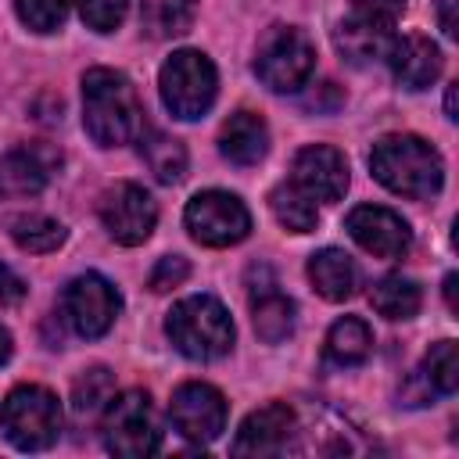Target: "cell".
Here are the masks:
<instances>
[{
    "mask_svg": "<svg viewBox=\"0 0 459 459\" xmlns=\"http://www.w3.org/2000/svg\"><path fill=\"white\" fill-rule=\"evenodd\" d=\"M104 445L108 452L122 455V459H143L154 455L161 445V430L154 420V405L147 391H122L111 394V402L104 405Z\"/></svg>",
    "mask_w": 459,
    "mask_h": 459,
    "instance_id": "7",
    "label": "cell"
},
{
    "mask_svg": "<svg viewBox=\"0 0 459 459\" xmlns=\"http://www.w3.org/2000/svg\"><path fill=\"white\" fill-rule=\"evenodd\" d=\"M22 298H25V280L0 262V305H18Z\"/></svg>",
    "mask_w": 459,
    "mask_h": 459,
    "instance_id": "32",
    "label": "cell"
},
{
    "mask_svg": "<svg viewBox=\"0 0 459 459\" xmlns=\"http://www.w3.org/2000/svg\"><path fill=\"white\" fill-rule=\"evenodd\" d=\"M82 126L100 147H122L136 140L143 129L136 86L115 68H90L82 75Z\"/></svg>",
    "mask_w": 459,
    "mask_h": 459,
    "instance_id": "1",
    "label": "cell"
},
{
    "mask_svg": "<svg viewBox=\"0 0 459 459\" xmlns=\"http://www.w3.org/2000/svg\"><path fill=\"white\" fill-rule=\"evenodd\" d=\"M111 394H115V377H111V369H104V366L86 369V373L75 380V387H72L75 412H97V409H104V405L111 402Z\"/></svg>",
    "mask_w": 459,
    "mask_h": 459,
    "instance_id": "28",
    "label": "cell"
},
{
    "mask_svg": "<svg viewBox=\"0 0 459 459\" xmlns=\"http://www.w3.org/2000/svg\"><path fill=\"white\" fill-rule=\"evenodd\" d=\"M219 151L226 161L247 169L258 165L269 151V126L255 111H233L219 129Z\"/></svg>",
    "mask_w": 459,
    "mask_h": 459,
    "instance_id": "17",
    "label": "cell"
},
{
    "mask_svg": "<svg viewBox=\"0 0 459 459\" xmlns=\"http://www.w3.org/2000/svg\"><path fill=\"white\" fill-rule=\"evenodd\" d=\"M158 86H161L165 108H169L176 118L190 122V118H201V115L215 104L219 75H215V65H212L201 50H176V54L161 65Z\"/></svg>",
    "mask_w": 459,
    "mask_h": 459,
    "instance_id": "6",
    "label": "cell"
},
{
    "mask_svg": "<svg viewBox=\"0 0 459 459\" xmlns=\"http://www.w3.org/2000/svg\"><path fill=\"white\" fill-rule=\"evenodd\" d=\"M394 22H384V18H373V14H362L355 11L351 18H344L333 32V43L341 50V57L355 68H366V65H377V61H387L391 47H394Z\"/></svg>",
    "mask_w": 459,
    "mask_h": 459,
    "instance_id": "15",
    "label": "cell"
},
{
    "mask_svg": "<svg viewBox=\"0 0 459 459\" xmlns=\"http://www.w3.org/2000/svg\"><path fill=\"white\" fill-rule=\"evenodd\" d=\"M165 333L176 344V351H183L194 362L222 359L233 348V319L226 305L212 294H194L176 301L165 319Z\"/></svg>",
    "mask_w": 459,
    "mask_h": 459,
    "instance_id": "3",
    "label": "cell"
},
{
    "mask_svg": "<svg viewBox=\"0 0 459 459\" xmlns=\"http://www.w3.org/2000/svg\"><path fill=\"white\" fill-rule=\"evenodd\" d=\"M355 11L373 14V18H384V22H394L405 11V0H355Z\"/></svg>",
    "mask_w": 459,
    "mask_h": 459,
    "instance_id": "33",
    "label": "cell"
},
{
    "mask_svg": "<svg viewBox=\"0 0 459 459\" xmlns=\"http://www.w3.org/2000/svg\"><path fill=\"white\" fill-rule=\"evenodd\" d=\"M369 301L387 319H412L420 312V305H423V290H420L416 280H409L402 273H391V276H384V280L373 283Z\"/></svg>",
    "mask_w": 459,
    "mask_h": 459,
    "instance_id": "22",
    "label": "cell"
},
{
    "mask_svg": "<svg viewBox=\"0 0 459 459\" xmlns=\"http://www.w3.org/2000/svg\"><path fill=\"white\" fill-rule=\"evenodd\" d=\"M294 312H298L294 301L287 294H280L273 280L265 287H251V323H255V333L265 344H276V341L290 337Z\"/></svg>",
    "mask_w": 459,
    "mask_h": 459,
    "instance_id": "20",
    "label": "cell"
},
{
    "mask_svg": "<svg viewBox=\"0 0 459 459\" xmlns=\"http://www.w3.org/2000/svg\"><path fill=\"white\" fill-rule=\"evenodd\" d=\"M423 377L437 394H452L459 387V348H455V341L430 344V351L423 359Z\"/></svg>",
    "mask_w": 459,
    "mask_h": 459,
    "instance_id": "27",
    "label": "cell"
},
{
    "mask_svg": "<svg viewBox=\"0 0 459 459\" xmlns=\"http://www.w3.org/2000/svg\"><path fill=\"white\" fill-rule=\"evenodd\" d=\"M445 301H448V308L455 312V273L445 276Z\"/></svg>",
    "mask_w": 459,
    "mask_h": 459,
    "instance_id": "37",
    "label": "cell"
},
{
    "mask_svg": "<svg viewBox=\"0 0 459 459\" xmlns=\"http://www.w3.org/2000/svg\"><path fill=\"white\" fill-rule=\"evenodd\" d=\"M11 237H14V244H18L22 251H29V255H47V251H57V247L65 244V226H61L57 219H50V215L32 212V215L11 219Z\"/></svg>",
    "mask_w": 459,
    "mask_h": 459,
    "instance_id": "26",
    "label": "cell"
},
{
    "mask_svg": "<svg viewBox=\"0 0 459 459\" xmlns=\"http://www.w3.org/2000/svg\"><path fill=\"white\" fill-rule=\"evenodd\" d=\"M369 351H373V333H369V326L362 319L344 316V319H337L330 326V333H326V359L333 366H359V362L369 359Z\"/></svg>",
    "mask_w": 459,
    "mask_h": 459,
    "instance_id": "23",
    "label": "cell"
},
{
    "mask_svg": "<svg viewBox=\"0 0 459 459\" xmlns=\"http://www.w3.org/2000/svg\"><path fill=\"white\" fill-rule=\"evenodd\" d=\"M387 61H391L394 79L405 90H427V86H434L437 75H441V68H445V57H441L437 43H430L420 32H409V36L394 39Z\"/></svg>",
    "mask_w": 459,
    "mask_h": 459,
    "instance_id": "16",
    "label": "cell"
},
{
    "mask_svg": "<svg viewBox=\"0 0 459 459\" xmlns=\"http://www.w3.org/2000/svg\"><path fill=\"white\" fill-rule=\"evenodd\" d=\"M186 230L204 247H230L240 244L251 233V215L237 194L226 190H204L190 197L186 204Z\"/></svg>",
    "mask_w": 459,
    "mask_h": 459,
    "instance_id": "8",
    "label": "cell"
},
{
    "mask_svg": "<svg viewBox=\"0 0 459 459\" xmlns=\"http://www.w3.org/2000/svg\"><path fill=\"white\" fill-rule=\"evenodd\" d=\"M169 420L186 441L208 445L226 430V398L219 387L201 384V380L179 384L169 402Z\"/></svg>",
    "mask_w": 459,
    "mask_h": 459,
    "instance_id": "10",
    "label": "cell"
},
{
    "mask_svg": "<svg viewBox=\"0 0 459 459\" xmlns=\"http://www.w3.org/2000/svg\"><path fill=\"white\" fill-rule=\"evenodd\" d=\"M437 22L445 36H455V0H437Z\"/></svg>",
    "mask_w": 459,
    "mask_h": 459,
    "instance_id": "34",
    "label": "cell"
},
{
    "mask_svg": "<svg viewBox=\"0 0 459 459\" xmlns=\"http://www.w3.org/2000/svg\"><path fill=\"white\" fill-rule=\"evenodd\" d=\"M294 430H298L294 409L283 402H269L240 423L237 441H233V455H280L290 445Z\"/></svg>",
    "mask_w": 459,
    "mask_h": 459,
    "instance_id": "14",
    "label": "cell"
},
{
    "mask_svg": "<svg viewBox=\"0 0 459 459\" xmlns=\"http://www.w3.org/2000/svg\"><path fill=\"white\" fill-rule=\"evenodd\" d=\"M14 11L32 32H54L65 25L68 0H14Z\"/></svg>",
    "mask_w": 459,
    "mask_h": 459,
    "instance_id": "29",
    "label": "cell"
},
{
    "mask_svg": "<svg viewBox=\"0 0 459 459\" xmlns=\"http://www.w3.org/2000/svg\"><path fill=\"white\" fill-rule=\"evenodd\" d=\"M445 115L455 122L459 118V111H455V86H448V93H445Z\"/></svg>",
    "mask_w": 459,
    "mask_h": 459,
    "instance_id": "36",
    "label": "cell"
},
{
    "mask_svg": "<svg viewBox=\"0 0 459 459\" xmlns=\"http://www.w3.org/2000/svg\"><path fill=\"white\" fill-rule=\"evenodd\" d=\"M194 14H197V0H140V22L154 39L186 32Z\"/></svg>",
    "mask_w": 459,
    "mask_h": 459,
    "instance_id": "24",
    "label": "cell"
},
{
    "mask_svg": "<svg viewBox=\"0 0 459 459\" xmlns=\"http://www.w3.org/2000/svg\"><path fill=\"white\" fill-rule=\"evenodd\" d=\"M316 68V47L312 39L294 25H273L255 50V75L273 93H294L308 82Z\"/></svg>",
    "mask_w": 459,
    "mask_h": 459,
    "instance_id": "5",
    "label": "cell"
},
{
    "mask_svg": "<svg viewBox=\"0 0 459 459\" xmlns=\"http://www.w3.org/2000/svg\"><path fill=\"white\" fill-rule=\"evenodd\" d=\"M269 204H273L276 222L287 226L290 233H308V230H316V222H319V208H316V201H312L308 194H301L294 183L276 186V190L269 194Z\"/></svg>",
    "mask_w": 459,
    "mask_h": 459,
    "instance_id": "25",
    "label": "cell"
},
{
    "mask_svg": "<svg viewBox=\"0 0 459 459\" xmlns=\"http://www.w3.org/2000/svg\"><path fill=\"white\" fill-rule=\"evenodd\" d=\"M369 169H373L377 183H384L391 194H402V197H412V201L434 197L445 183L441 154L423 136H412V133L380 136L373 143Z\"/></svg>",
    "mask_w": 459,
    "mask_h": 459,
    "instance_id": "2",
    "label": "cell"
},
{
    "mask_svg": "<svg viewBox=\"0 0 459 459\" xmlns=\"http://www.w3.org/2000/svg\"><path fill=\"white\" fill-rule=\"evenodd\" d=\"M186 276H190V262H186L183 255H169V258H161V262L154 265V273H151V290H154V294H165V290L179 287Z\"/></svg>",
    "mask_w": 459,
    "mask_h": 459,
    "instance_id": "31",
    "label": "cell"
},
{
    "mask_svg": "<svg viewBox=\"0 0 459 459\" xmlns=\"http://www.w3.org/2000/svg\"><path fill=\"white\" fill-rule=\"evenodd\" d=\"M61 308L79 337H104L122 312V298L115 283H108L100 273H82L68 280L61 294Z\"/></svg>",
    "mask_w": 459,
    "mask_h": 459,
    "instance_id": "9",
    "label": "cell"
},
{
    "mask_svg": "<svg viewBox=\"0 0 459 459\" xmlns=\"http://www.w3.org/2000/svg\"><path fill=\"white\" fill-rule=\"evenodd\" d=\"M11 348H14V344H11V333H7L4 326H0V366H4L7 359H11Z\"/></svg>",
    "mask_w": 459,
    "mask_h": 459,
    "instance_id": "35",
    "label": "cell"
},
{
    "mask_svg": "<svg viewBox=\"0 0 459 459\" xmlns=\"http://www.w3.org/2000/svg\"><path fill=\"white\" fill-rule=\"evenodd\" d=\"M100 222L104 230L111 233V240L126 244V247H136L151 237L154 222H158V204L151 201V194L136 183H115L100 194Z\"/></svg>",
    "mask_w": 459,
    "mask_h": 459,
    "instance_id": "11",
    "label": "cell"
},
{
    "mask_svg": "<svg viewBox=\"0 0 459 459\" xmlns=\"http://www.w3.org/2000/svg\"><path fill=\"white\" fill-rule=\"evenodd\" d=\"M4 437L22 452H43L61 434V405L57 394L39 384L14 387L0 405Z\"/></svg>",
    "mask_w": 459,
    "mask_h": 459,
    "instance_id": "4",
    "label": "cell"
},
{
    "mask_svg": "<svg viewBox=\"0 0 459 459\" xmlns=\"http://www.w3.org/2000/svg\"><path fill=\"white\" fill-rule=\"evenodd\" d=\"M308 280H312V287H316L319 298H326V301H348L355 294V287H359V269H355V262L344 251L323 247V251H316L308 258Z\"/></svg>",
    "mask_w": 459,
    "mask_h": 459,
    "instance_id": "19",
    "label": "cell"
},
{
    "mask_svg": "<svg viewBox=\"0 0 459 459\" xmlns=\"http://www.w3.org/2000/svg\"><path fill=\"white\" fill-rule=\"evenodd\" d=\"M344 226L351 233V240L362 251L377 255V258H402L412 247L409 222L398 212L384 208V204H359V208H351Z\"/></svg>",
    "mask_w": 459,
    "mask_h": 459,
    "instance_id": "13",
    "label": "cell"
},
{
    "mask_svg": "<svg viewBox=\"0 0 459 459\" xmlns=\"http://www.w3.org/2000/svg\"><path fill=\"white\" fill-rule=\"evenodd\" d=\"M75 4H79L82 22L93 32H115L129 11V0H75Z\"/></svg>",
    "mask_w": 459,
    "mask_h": 459,
    "instance_id": "30",
    "label": "cell"
},
{
    "mask_svg": "<svg viewBox=\"0 0 459 459\" xmlns=\"http://www.w3.org/2000/svg\"><path fill=\"white\" fill-rule=\"evenodd\" d=\"M50 179V158L39 147H18L0 161V194L4 197H32Z\"/></svg>",
    "mask_w": 459,
    "mask_h": 459,
    "instance_id": "18",
    "label": "cell"
},
{
    "mask_svg": "<svg viewBox=\"0 0 459 459\" xmlns=\"http://www.w3.org/2000/svg\"><path fill=\"white\" fill-rule=\"evenodd\" d=\"M140 154L158 183H179L186 172V147L161 129H140Z\"/></svg>",
    "mask_w": 459,
    "mask_h": 459,
    "instance_id": "21",
    "label": "cell"
},
{
    "mask_svg": "<svg viewBox=\"0 0 459 459\" xmlns=\"http://www.w3.org/2000/svg\"><path fill=\"white\" fill-rule=\"evenodd\" d=\"M290 183L308 194L316 204H330V201H341L344 190H348V161L337 147L330 143H312V147H301L294 154V165H290Z\"/></svg>",
    "mask_w": 459,
    "mask_h": 459,
    "instance_id": "12",
    "label": "cell"
}]
</instances>
